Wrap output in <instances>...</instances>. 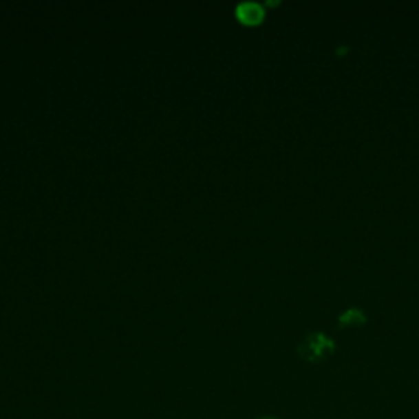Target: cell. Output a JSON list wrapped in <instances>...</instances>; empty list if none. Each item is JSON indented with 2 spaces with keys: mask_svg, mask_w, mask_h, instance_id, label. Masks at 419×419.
Here are the masks:
<instances>
[{
  "mask_svg": "<svg viewBox=\"0 0 419 419\" xmlns=\"http://www.w3.org/2000/svg\"><path fill=\"white\" fill-rule=\"evenodd\" d=\"M334 343L330 338H326L323 332H316V334H311L308 339L305 341L303 347H301V354L306 357L316 358L323 354L332 351Z\"/></svg>",
  "mask_w": 419,
  "mask_h": 419,
  "instance_id": "1",
  "label": "cell"
},
{
  "mask_svg": "<svg viewBox=\"0 0 419 419\" xmlns=\"http://www.w3.org/2000/svg\"><path fill=\"white\" fill-rule=\"evenodd\" d=\"M339 321L343 325H364L367 321L365 313L361 308H349L344 313H341Z\"/></svg>",
  "mask_w": 419,
  "mask_h": 419,
  "instance_id": "3",
  "label": "cell"
},
{
  "mask_svg": "<svg viewBox=\"0 0 419 419\" xmlns=\"http://www.w3.org/2000/svg\"><path fill=\"white\" fill-rule=\"evenodd\" d=\"M262 419H275V418H262Z\"/></svg>",
  "mask_w": 419,
  "mask_h": 419,
  "instance_id": "4",
  "label": "cell"
},
{
  "mask_svg": "<svg viewBox=\"0 0 419 419\" xmlns=\"http://www.w3.org/2000/svg\"><path fill=\"white\" fill-rule=\"evenodd\" d=\"M236 15L246 25H257L264 20V7L257 2H241L236 7Z\"/></svg>",
  "mask_w": 419,
  "mask_h": 419,
  "instance_id": "2",
  "label": "cell"
}]
</instances>
